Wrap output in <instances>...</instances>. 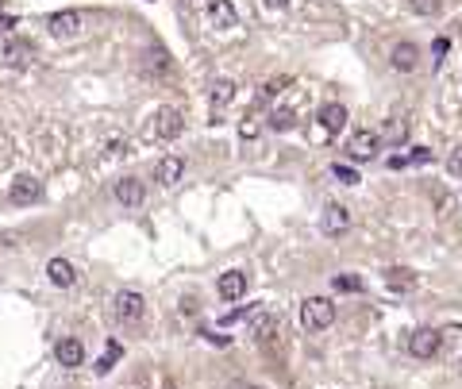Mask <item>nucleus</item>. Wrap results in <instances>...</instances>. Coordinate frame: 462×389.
Wrapping results in <instances>:
<instances>
[{"instance_id": "31", "label": "nucleus", "mask_w": 462, "mask_h": 389, "mask_svg": "<svg viewBox=\"0 0 462 389\" xmlns=\"http://www.w3.org/2000/svg\"><path fill=\"white\" fill-rule=\"evenodd\" d=\"M166 389H173V385H166Z\"/></svg>"}, {"instance_id": "6", "label": "nucleus", "mask_w": 462, "mask_h": 389, "mask_svg": "<svg viewBox=\"0 0 462 389\" xmlns=\"http://www.w3.org/2000/svg\"><path fill=\"white\" fill-rule=\"evenodd\" d=\"M181 128H185V120H181V109H158L154 116V135L166 143V139H177Z\"/></svg>"}, {"instance_id": "9", "label": "nucleus", "mask_w": 462, "mask_h": 389, "mask_svg": "<svg viewBox=\"0 0 462 389\" xmlns=\"http://www.w3.org/2000/svg\"><path fill=\"white\" fill-rule=\"evenodd\" d=\"M181 170H185V162H181L177 154H166V159L154 166V181L170 189V185H177V181H181Z\"/></svg>"}, {"instance_id": "15", "label": "nucleus", "mask_w": 462, "mask_h": 389, "mask_svg": "<svg viewBox=\"0 0 462 389\" xmlns=\"http://www.w3.org/2000/svg\"><path fill=\"white\" fill-rule=\"evenodd\" d=\"M385 285H389L393 293H408V289H416V274H412L408 266H389L385 270Z\"/></svg>"}, {"instance_id": "17", "label": "nucleus", "mask_w": 462, "mask_h": 389, "mask_svg": "<svg viewBox=\"0 0 462 389\" xmlns=\"http://www.w3.org/2000/svg\"><path fill=\"white\" fill-rule=\"evenodd\" d=\"M231 97H235V81H227V78L212 81V112H216V116L231 104Z\"/></svg>"}, {"instance_id": "4", "label": "nucleus", "mask_w": 462, "mask_h": 389, "mask_svg": "<svg viewBox=\"0 0 462 389\" xmlns=\"http://www.w3.org/2000/svg\"><path fill=\"white\" fill-rule=\"evenodd\" d=\"M439 343H443V335L435 332V328H416V332H412V339H408V351L416 354V359H435Z\"/></svg>"}, {"instance_id": "28", "label": "nucleus", "mask_w": 462, "mask_h": 389, "mask_svg": "<svg viewBox=\"0 0 462 389\" xmlns=\"http://www.w3.org/2000/svg\"><path fill=\"white\" fill-rule=\"evenodd\" d=\"M251 312H254V309H239V312H227V316H220V324H224V328H227V324H235V320H243V316H251Z\"/></svg>"}, {"instance_id": "5", "label": "nucleus", "mask_w": 462, "mask_h": 389, "mask_svg": "<svg viewBox=\"0 0 462 389\" xmlns=\"http://www.w3.org/2000/svg\"><path fill=\"white\" fill-rule=\"evenodd\" d=\"M8 197H12V204H35L39 197H43V181L31 178V173H23V178H15V181H12Z\"/></svg>"}, {"instance_id": "24", "label": "nucleus", "mask_w": 462, "mask_h": 389, "mask_svg": "<svg viewBox=\"0 0 462 389\" xmlns=\"http://www.w3.org/2000/svg\"><path fill=\"white\" fill-rule=\"evenodd\" d=\"M332 173L343 181V185H354V181H358V173H354L351 166H343V162H335V166H332Z\"/></svg>"}, {"instance_id": "11", "label": "nucleus", "mask_w": 462, "mask_h": 389, "mask_svg": "<svg viewBox=\"0 0 462 389\" xmlns=\"http://www.w3.org/2000/svg\"><path fill=\"white\" fill-rule=\"evenodd\" d=\"M208 20H212V27L227 31L239 23V16H235V8H231V0H208Z\"/></svg>"}, {"instance_id": "20", "label": "nucleus", "mask_w": 462, "mask_h": 389, "mask_svg": "<svg viewBox=\"0 0 462 389\" xmlns=\"http://www.w3.org/2000/svg\"><path fill=\"white\" fill-rule=\"evenodd\" d=\"M120 354H123V347H120V343H108V347H104V354L96 359V374H108L116 362H120Z\"/></svg>"}, {"instance_id": "1", "label": "nucleus", "mask_w": 462, "mask_h": 389, "mask_svg": "<svg viewBox=\"0 0 462 389\" xmlns=\"http://www.w3.org/2000/svg\"><path fill=\"white\" fill-rule=\"evenodd\" d=\"M332 320H335V301L332 297H308V301L301 304V324L308 328V332H324Z\"/></svg>"}, {"instance_id": "8", "label": "nucleus", "mask_w": 462, "mask_h": 389, "mask_svg": "<svg viewBox=\"0 0 462 389\" xmlns=\"http://www.w3.org/2000/svg\"><path fill=\"white\" fill-rule=\"evenodd\" d=\"M54 354H58V362H62V366H81V362H85V347H81V339H73V335L58 339Z\"/></svg>"}, {"instance_id": "22", "label": "nucleus", "mask_w": 462, "mask_h": 389, "mask_svg": "<svg viewBox=\"0 0 462 389\" xmlns=\"http://www.w3.org/2000/svg\"><path fill=\"white\" fill-rule=\"evenodd\" d=\"M408 4H412V12L416 16H435L439 12V0H408Z\"/></svg>"}, {"instance_id": "19", "label": "nucleus", "mask_w": 462, "mask_h": 389, "mask_svg": "<svg viewBox=\"0 0 462 389\" xmlns=\"http://www.w3.org/2000/svg\"><path fill=\"white\" fill-rule=\"evenodd\" d=\"M416 43H397L393 47V70H401V73H408V70H416Z\"/></svg>"}, {"instance_id": "26", "label": "nucleus", "mask_w": 462, "mask_h": 389, "mask_svg": "<svg viewBox=\"0 0 462 389\" xmlns=\"http://www.w3.org/2000/svg\"><path fill=\"white\" fill-rule=\"evenodd\" d=\"M31 51V47L27 43H8L4 47V54H8V62H20V54H27Z\"/></svg>"}, {"instance_id": "13", "label": "nucleus", "mask_w": 462, "mask_h": 389, "mask_svg": "<svg viewBox=\"0 0 462 389\" xmlns=\"http://www.w3.org/2000/svg\"><path fill=\"white\" fill-rule=\"evenodd\" d=\"M320 128L327 131V135H339V131L346 128V109L343 104H324V109H320Z\"/></svg>"}, {"instance_id": "3", "label": "nucleus", "mask_w": 462, "mask_h": 389, "mask_svg": "<svg viewBox=\"0 0 462 389\" xmlns=\"http://www.w3.org/2000/svg\"><path fill=\"white\" fill-rule=\"evenodd\" d=\"M377 151H382V135H377V131H354L351 143H346V154H351L354 162L377 159Z\"/></svg>"}, {"instance_id": "18", "label": "nucleus", "mask_w": 462, "mask_h": 389, "mask_svg": "<svg viewBox=\"0 0 462 389\" xmlns=\"http://www.w3.org/2000/svg\"><path fill=\"white\" fill-rule=\"evenodd\" d=\"M346 223H351V212H346L343 204H327V212H324V231H327V235H339V231H346Z\"/></svg>"}, {"instance_id": "27", "label": "nucleus", "mask_w": 462, "mask_h": 389, "mask_svg": "<svg viewBox=\"0 0 462 389\" xmlns=\"http://www.w3.org/2000/svg\"><path fill=\"white\" fill-rule=\"evenodd\" d=\"M239 131H243L246 139H251V135H258V120H254V116H246V120L239 123Z\"/></svg>"}, {"instance_id": "2", "label": "nucleus", "mask_w": 462, "mask_h": 389, "mask_svg": "<svg viewBox=\"0 0 462 389\" xmlns=\"http://www.w3.org/2000/svg\"><path fill=\"white\" fill-rule=\"evenodd\" d=\"M112 312H116V320H120V324H127V328L143 324V316H146V301H143V293H135V289H120V293H116Z\"/></svg>"}, {"instance_id": "14", "label": "nucleus", "mask_w": 462, "mask_h": 389, "mask_svg": "<svg viewBox=\"0 0 462 389\" xmlns=\"http://www.w3.org/2000/svg\"><path fill=\"white\" fill-rule=\"evenodd\" d=\"M46 278H51L58 289H70L73 281H77V270H73L65 259H51V262H46Z\"/></svg>"}, {"instance_id": "25", "label": "nucleus", "mask_w": 462, "mask_h": 389, "mask_svg": "<svg viewBox=\"0 0 462 389\" xmlns=\"http://www.w3.org/2000/svg\"><path fill=\"white\" fill-rule=\"evenodd\" d=\"M447 173H455V178H462V147L458 151L447 154Z\"/></svg>"}, {"instance_id": "29", "label": "nucleus", "mask_w": 462, "mask_h": 389, "mask_svg": "<svg viewBox=\"0 0 462 389\" xmlns=\"http://www.w3.org/2000/svg\"><path fill=\"white\" fill-rule=\"evenodd\" d=\"M408 162H432V151H427V147H416V151L408 154Z\"/></svg>"}, {"instance_id": "30", "label": "nucleus", "mask_w": 462, "mask_h": 389, "mask_svg": "<svg viewBox=\"0 0 462 389\" xmlns=\"http://www.w3.org/2000/svg\"><path fill=\"white\" fill-rule=\"evenodd\" d=\"M266 4H270V8H285L289 0H266Z\"/></svg>"}, {"instance_id": "21", "label": "nucleus", "mask_w": 462, "mask_h": 389, "mask_svg": "<svg viewBox=\"0 0 462 389\" xmlns=\"http://www.w3.org/2000/svg\"><path fill=\"white\" fill-rule=\"evenodd\" d=\"M293 120H296V116L289 112V109H277L274 116H270V128H274V131H289V128H293Z\"/></svg>"}, {"instance_id": "10", "label": "nucleus", "mask_w": 462, "mask_h": 389, "mask_svg": "<svg viewBox=\"0 0 462 389\" xmlns=\"http://www.w3.org/2000/svg\"><path fill=\"white\" fill-rule=\"evenodd\" d=\"M220 297H224V301H239V297L246 293V274L243 270H227V274H220Z\"/></svg>"}, {"instance_id": "7", "label": "nucleus", "mask_w": 462, "mask_h": 389, "mask_svg": "<svg viewBox=\"0 0 462 389\" xmlns=\"http://www.w3.org/2000/svg\"><path fill=\"white\" fill-rule=\"evenodd\" d=\"M116 201L127 204V209H139L146 201V185L139 178H120L116 181Z\"/></svg>"}, {"instance_id": "23", "label": "nucleus", "mask_w": 462, "mask_h": 389, "mask_svg": "<svg viewBox=\"0 0 462 389\" xmlns=\"http://www.w3.org/2000/svg\"><path fill=\"white\" fill-rule=\"evenodd\" d=\"M335 289H343V293H358V289H362V278L339 274V278H335Z\"/></svg>"}, {"instance_id": "16", "label": "nucleus", "mask_w": 462, "mask_h": 389, "mask_svg": "<svg viewBox=\"0 0 462 389\" xmlns=\"http://www.w3.org/2000/svg\"><path fill=\"white\" fill-rule=\"evenodd\" d=\"M377 135L385 139V147H397V143H404L408 139V120H401V116H389V120L382 123V131Z\"/></svg>"}, {"instance_id": "12", "label": "nucleus", "mask_w": 462, "mask_h": 389, "mask_svg": "<svg viewBox=\"0 0 462 389\" xmlns=\"http://www.w3.org/2000/svg\"><path fill=\"white\" fill-rule=\"evenodd\" d=\"M46 27H51V35H58V39H70V35H77L81 16L77 12H54L51 20H46Z\"/></svg>"}]
</instances>
